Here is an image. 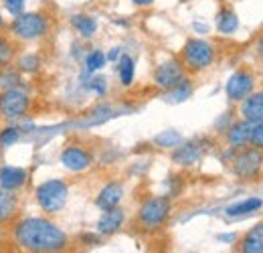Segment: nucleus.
Returning a JSON list of instances; mask_svg holds the SVG:
<instances>
[{
    "label": "nucleus",
    "instance_id": "1",
    "mask_svg": "<svg viewBox=\"0 0 263 253\" xmlns=\"http://www.w3.org/2000/svg\"><path fill=\"white\" fill-rule=\"evenodd\" d=\"M14 243L29 253H63L69 247L67 233L47 217H25L12 227Z\"/></svg>",
    "mask_w": 263,
    "mask_h": 253
},
{
    "label": "nucleus",
    "instance_id": "2",
    "mask_svg": "<svg viewBox=\"0 0 263 253\" xmlns=\"http://www.w3.org/2000/svg\"><path fill=\"white\" fill-rule=\"evenodd\" d=\"M53 29V19L47 10H25L8 21L6 32L18 43V45H33L39 41H45Z\"/></svg>",
    "mask_w": 263,
    "mask_h": 253
},
{
    "label": "nucleus",
    "instance_id": "3",
    "mask_svg": "<svg viewBox=\"0 0 263 253\" xmlns=\"http://www.w3.org/2000/svg\"><path fill=\"white\" fill-rule=\"evenodd\" d=\"M178 59L184 65L186 73H202L217 61V47L209 39L193 37L182 45Z\"/></svg>",
    "mask_w": 263,
    "mask_h": 253
},
{
    "label": "nucleus",
    "instance_id": "4",
    "mask_svg": "<svg viewBox=\"0 0 263 253\" xmlns=\"http://www.w3.org/2000/svg\"><path fill=\"white\" fill-rule=\"evenodd\" d=\"M172 213V201L166 194H156L146 198L136 213V221L144 231H156L164 227Z\"/></svg>",
    "mask_w": 263,
    "mask_h": 253
},
{
    "label": "nucleus",
    "instance_id": "5",
    "mask_svg": "<svg viewBox=\"0 0 263 253\" xmlns=\"http://www.w3.org/2000/svg\"><path fill=\"white\" fill-rule=\"evenodd\" d=\"M69 198V185L63 178H49L43 180L36 189H34V201L41 207L43 213L47 215H55L59 211H63Z\"/></svg>",
    "mask_w": 263,
    "mask_h": 253
},
{
    "label": "nucleus",
    "instance_id": "6",
    "mask_svg": "<svg viewBox=\"0 0 263 253\" xmlns=\"http://www.w3.org/2000/svg\"><path fill=\"white\" fill-rule=\"evenodd\" d=\"M33 97L23 87L0 89V120L4 124H12L31 114Z\"/></svg>",
    "mask_w": 263,
    "mask_h": 253
},
{
    "label": "nucleus",
    "instance_id": "7",
    "mask_svg": "<svg viewBox=\"0 0 263 253\" xmlns=\"http://www.w3.org/2000/svg\"><path fill=\"white\" fill-rule=\"evenodd\" d=\"M263 166V150L255 146H245L241 150H233L231 170L241 180H251L259 174Z\"/></svg>",
    "mask_w": 263,
    "mask_h": 253
},
{
    "label": "nucleus",
    "instance_id": "8",
    "mask_svg": "<svg viewBox=\"0 0 263 253\" xmlns=\"http://www.w3.org/2000/svg\"><path fill=\"white\" fill-rule=\"evenodd\" d=\"M189 77L184 65L180 63V59H166L162 63L156 65L154 73H152V81L158 89L168 92L172 87H176L178 83H182Z\"/></svg>",
    "mask_w": 263,
    "mask_h": 253
},
{
    "label": "nucleus",
    "instance_id": "9",
    "mask_svg": "<svg viewBox=\"0 0 263 253\" xmlns=\"http://www.w3.org/2000/svg\"><path fill=\"white\" fill-rule=\"evenodd\" d=\"M253 89H255V75L245 67L233 71L225 83V94L229 97V101H235V103H241L247 95L253 94Z\"/></svg>",
    "mask_w": 263,
    "mask_h": 253
},
{
    "label": "nucleus",
    "instance_id": "10",
    "mask_svg": "<svg viewBox=\"0 0 263 253\" xmlns=\"http://www.w3.org/2000/svg\"><path fill=\"white\" fill-rule=\"evenodd\" d=\"M59 160L69 172H85L93 164V154L81 144H67L59 154Z\"/></svg>",
    "mask_w": 263,
    "mask_h": 253
},
{
    "label": "nucleus",
    "instance_id": "11",
    "mask_svg": "<svg viewBox=\"0 0 263 253\" xmlns=\"http://www.w3.org/2000/svg\"><path fill=\"white\" fill-rule=\"evenodd\" d=\"M29 183V170L14 164H0V189L21 190Z\"/></svg>",
    "mask_w": 263,
    "mask_h": 253
},
{
    "label": "nucleus",
    "instance_id": "12",
    "mask_svg": "<svg viewBox=\"0 0 263 253\" xmlns=\"http://www.w3.org/2000/svg\"><path fill=\"white\" fill-rule=\"evenodd\" d=\"M124 192H126V190H124V185L118 183V180H111V183L103 185V187L99 189L98 196H96L98 209H101V213H103V211H109V209L120 207V203H122V198H124Z\"/></svg>",
    "mask_w": 263,
    "mask_h": 253
},
{
    "label": "nucleus",
    "instance_id": "13",
    "mask_svg": "<svg viewBox=\"0 0 263 253\" xmlns=\"http://www.w3.org/2000/svg\"><path fill=\"white\" fill-rule=\"evenodd\" d=\"M241 118L249 122L251 126L263 122V92H253L249 94L241 103H239Z\"/></svg>",
    "mask_w": 263,
    "mask_h": 253
},
{
    "label": "nucleus",
    "instance_id": "14",
    "mask_svg": "<svg viewBox=\"0 0 263 253\" xmlns=\"http://www.w3.org/2000/svg\"><path fill=\"white\" fill-rule=\"evenodd\" d=\"M202 154H204V146H202L200 140L184 142V144L180 142L172 152V160L176 164H180V166H193V164H197L198 160L202 158Z\"/></svg>",
    "mask_w": 263,
    "mask_h": 253
},
{
    "label": "nucleus",
    "instance_id": "15",
    "mask_svg": "<svg viewBox=\"0 0 263 253\" xmlns=\"http://www.w3.org/2000/svg\"><path fill=\"white\" fill-rule=\"evenodd\" d=\"M251 124L245 122V120H239V122H233L227 130H225V140L229 144L231 150H241L245 146H249V140H251Z\"/></svg>",
    "mask_w": 263,
    "mask_h": 253
},
{
    "label": "nucleus",
    "instance_id": "16",
    "mask_svg": "<svg viewBox=\"0 0 263 253\" xmlns=\"http://www.w3.org/2000/svg\"><path fill=\"white\" fill-rule=\"evenodd\" d=\"M69 25H71L73 31L77 32V37L83 39V41L93 39L99 29L98 19L93 14H87V12H75V14H71L69 16Z\"/></svg>",
    "mask_w": 263,
    "mask_h": 253
},
{
    "label": "nucleus",
    "instance_id": "17",
    "mask_svg": "<svg viewBox=\"0 0 263 253\" xmlns=\"http://www.w3.org/2000/svg\"><path fill=\"white\" fill-rule=\"evenodd\" d=\"M124 221H126V211L122 207L103 211L101 217L98 219V233L99 235H114L124 227Z\"/></svg>",
    "mask_w": 263,
    "mask_h": 253
},
{
    "label": "nucleus",
    "instance_id": "18",
    "mask_svg": "<svg viewBox=\"0 0 263 253\" xmlns=\"http://www.w3.org/2000/svg\"><path fill=\"white\" fill-rule=\"evenodd\" d=\"M237 253H263V221L255 223L237 245Z\"/></svg>",
    "mask_w": 263,
    "mask_h": 253
},
{
    "label": "nucleus",
    "instance_id": "19",
    "mask_svg": "<svg viewBox=\"0 0 263 253\" xmlns=\"http://www.w3.org/2000/svg\"><path fill=\"white\" fill-rule=\"evenodd\" d=\"M18 213V194L14 190L0 189V223H10Z\"/></svg>",
    "mask_w": 263,
    "mask_h": 253
},
{
    "label": "nucleus",
    "instance_id": "20",
    "mask_svg": "<svg viewBox=\"0 0 263 253\" xmlns=\"http://www.w3.org/2000/svg\"><path fill=\"white\" fill-rule=\"evenodd\" d=\"M18 53H21V45L6 31L0 32V69L14 65V59Z\"/></svg>",
    "mask_w": 263,
    "mask_h": 253
},
{
    "label": "nucleus",
    "instance_id": "21",
    "mask_svg": "<svg viewBox=\"0 0 263 253\" xmlns=\"http://www.w3.org/2000/svg\"><path fill=\"white\" fill-rule=\"evenodd\" d=\"M261 207H263V201L259 196H249V198H243V201H239L235 205H229L225 209V215L227 217H247V215L259 211Z\"/></svg>",
    "mask_w": 263,
    "mask_h": 253
},
{
    "label": "nucleus",
    "instance_id": "22",
    "mask_svg": "<svg viewBox=\"0 0 263 253\" xmlns=\"http://www.w3.org/2000/svg\"><path fill=\"white\" fill-rule=\"evenodd\" d=\"M14 67L23 73V75H34L41 71L43 67V59L39 53H33V51H25V53H18L16 59H14Z\"/></svg>",
    "mask_w": 263,
    "mask_h": 253
},
{
    "label": "nucleus",
    "instance_id": "23",
    "mask_svg": "<svg viewBox=\"0 0 263 253\" xmlns=\"http://www.w3.org/2000/svg\"><path fill=\"white\" fill-rule=\"evenodd\" d=\"M215 27L221 34H233L239 29V16L235 10L231 8H221L217 12V19H215Z\"/></svg>",
    "mask_w": 263,
    "mask_h": 253
},
{
    "label": "nucleus",
    "instance_id": "24",
    "mask_svg": "<svg viewBox=\"0 0 263 253\" xmlns=\"http://www.w3.org/2000/svg\"><path fill=\"white\" fill-rule=\"evenodd\" d=\"M118 63V75H120V83L124 87H130L134 83V75H136V63L128 53H122L120 59L116 61Z\"/></svg>",
    "mask_w": 263,
    "mask_h": 253
},
{
    "label": "nucleus",
    "instance_id": "25",
    "mask_svg": "<svg viewBox=\"0 0 263 253\" xmlns=\"http://www.w3.org/2000/svg\"><path fill=\"white\" fill-rule=\"evenodd\" d=\"M21 83H23V73L14 65H8V67L0 69V89L21 87Z\"/></svg>",
    "mask_w": 263,
    "mask_h": 253
},
{
    "label": "nucleus",
    "instance_id": "26",
    "mask_svg": "<svg viewBox=\"0 0 263 253\" xmlns=\"http://www.w3.org/2000/svg\"><path fill=\"white\" fill-rule=\"evenodd\" d=\"M164 94H166V99H168V101H172V103H180V101L189 99V97L193 95V83H191V77H186L182 83H178L176 87L168 89V92H164Z\"/></svg>",
    "mask_w": 263,
    "mask_h": 253
},
{
    "label": "nucleus",
    "instance_id": "27",
    "mask_svg": "<svg viewBox=\"0 0 263 253\" xmlns=\"http://www.w3.org/2000/svg\"><path fill=\"white\" fill-rule=\"evenodd\" d=\"M105 63H107V57H105V53H103L101 49H93V51H89V53L85 55V71H87L89 75L101 71V69L105 67Z\"/></svg>",
    "mask_w": 263,
    "mask_h": 253
},
{
    "label": "nucleus",
    "instance_id": "28",
    "mask_svg": "<svg viewBox=\"0 0 263 253\" xmlns=\"http://www.w3.org/2000/svg\"><path fill=\"white\" fill-rule=\"evenodd\" d=\"M21 128L14 124H4L0 130V148H10L21 140Z\"/></svg>",
    "mask_w": 263,
    "mask_h": 253
},
{
    "label": "nucleus",
    "instance_id": "29",
    "mask_svg": "<svg viewBox=\"0 0 263 253\" xmlns=\"http://www.w3.org/2000/svg\"><path fill=\"white\" fill-rule=\"evenodd\" d=\"M154 142H156L160 148H176V146L182 142V136H180L176 130H164V132H160V134L154 138Z\"/></svg>",
    "mask_w": 263,
    "mask_h": 253
},
{
    "label": "nucleus",
    "instance_id": "30",
    "mask_svg": "<svg viewBox=\"0 0 263 253\" xmlns=\"http://www.w3.org/2000/svg\"><path fill=\"white\" fill-rule=\"evenodd\" d=\"M27 4H29V0H0V6L4 10V14L10 16V19L21 14V12H25Z\"/></svg>",
    "mask_w": 263,
    "mask_h": 253
},
{
    "label": "nucleus",
    "instance_id": "31",
    "mask_svg": "<svg viewBox=\"0 0 263 253\" xmlns=\"http://www.w3.org/2000/svg\"><path fill=\"white\" fill-rule=\"evenodd\" d=\"M89 89L96 95H105L107 94V79L101 77V75H93L89 79Z\"/></svg>",
    "mask_w": 263,
    "mask_h": 253
},
{
    "label": "nucleus",
    "instance_id": "32",
    "mask_svg": "<svg viewBox=\"0 0 263 253\" xmlns=\"http://www.w3.org/2000/svg\"><path fill=\"white\" fill-rule=\"evenodd\" d=\"M249 146H255L263 150V122L261 124H255L251 128V140H249Z\"/></svg>",
    "mask_w": 263,
    "mask_h": 253
},
{
    "label": "nucleus",
    "instance_id": "33",
    "mask_svg": "<svg viewBox=\"0 0 263 253\" xmlns=\"http://www.w3.org/2000/svg\"><path fill=\"white\" fill-rule=\"evenodd\" d=\"M120 55H122V49H120V47H114L105 57H107V61H114V63H116V61L120 59Z\"/></svg>",
    "mask_w": 263,
    "mask_h": 253
},
{
    "label": "nucleus",
    "instance_id": "34",
    "mask_svg": "<svg viewBox=\"0 0 263 253\" xmlns=\"http://www.w3.org/2000/svg\"><path fill=\"white\" fill-rule=\"evenodd\" d=\"M130 2L138 8H150V6H154L156 0H130Z\"/></svg>",
    "mask_w": 263,
    "mask_h": 253
},
{
    "label": "nucleus",
    "instance_id": "35",
    "mask_svg": "<svg viewBox=\"0 0 263 253\" xmlns=\"http://www.w3.org/2000/svg\"><path fill=\"white\" fill-rule=\"evenodd\" d=\"M6 27H8V19H6V14H4V10L0 6V32L6 31Z\"/></svg>",
    "mask_w": 263,
    "mask_h": 253
},
{
    "label": "nucleus",
    "instance_id": "36",
    "mask_svg": "<svg viewBox=\"0 0 263 253\" xmlns=\"http://www.w3.org/2000/svg\"><path fill=\"white\" fill-rule=\"evenodd\" d=\"M255 51H257V55L263 59V32L259 34V39H257V43H255Z\"/></svg>",
    "mask_w": 263,
    "mask_h": 253
}]
</instances>
